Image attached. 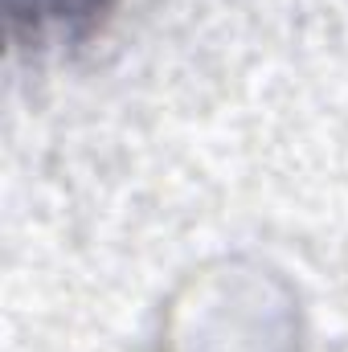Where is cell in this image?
<instances>
[{
	"label": "cell",
	"instance_id": "cell-1",
	"mask_svg": "<svg viewBox=\"0 0 348 352\" xmlns=\"http://www.w3.org/2000/svg\"><path fill=\"white\" fill-rule=\"evenodd\" d=\"M102 0H4V12H8V29L12 33H33L41 37L45 29L54 25H74V21H87L90 12H98Z\"/></svg>",
	"mask_w": 348,
	"mask_h": 352
}]
</instances>
